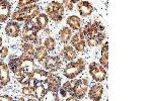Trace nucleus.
<instances>
[{
    "instance_id": "nucleus-1",
    "label": "nucleus",
    "mask_w": 152,
    "mask_h": 101,
    "mask_svg": "<svg viewBox=\"0 0 152 101\" xmlns=\"http://www.w3.org/2000/svg\"><path fill=\"white\" fill-rule=\"evenodd\" d=\"M40 12V7L38 4L36 5L28 7V8H23V9H18L13 12L11 18L13 21H28L31 20L34 17L39 15Z\"/></svg>"
},
{
    "instance_id": "nucleus-2",
    "label": "nucleus",
    "mask_w": 152,
    "mask_h": 101,
    "mask_svg": "<svg viewBox=\"0 0 152 101\" xmlns=\"http://www.w3.org/2000/svg\"><path fill=\"white\" fill-rule=\"evenodd\" d=\"M85 68V61L83 59H79L76 62H70L65 67L63 74L68 79H74L76 76H78L80 73L83 72Z\"/></svg>"
},
{
    "instance_id": "nucleus-3",
    "label": "nucleus",
    "mask_w": 152,
    "mask_h": 101,
    "mask_svg": "<svg viewBox=\"0 0 152 101\" xmlns=\"http://www.w3.org/2000/svg\"><path fill=\"white\" fill-rule=\"evenodd\" d=\"M47 13L52 20L59 23V21H61L63 18V14H64V5L57 1L51 2L47 7Z\"/></svg>"
},
{
    "instance_id": "nucleus-4",
    "label": "nucleus",
    "mask_w": 152,
    "mask_h": 101,
    "mask_svg": "<svg viewBox=\"0 0 152 101\" xmlns=\"http://www.w3.org/2000/svg\"><path fill=\"white\" fill-rule=\"evenodd\" d=\"M88 84H89V83H88V81L86 79H79V80H77V82H76L73 90L69 93L72 97L75 98V99H77V100L82 99L87 92Z\"/></svg>"
},
{
    "instance_id": "nucleus-5",
    "label": "nucleus",
    "mask_w": 152,
    "mask_h": 101,
    "mask_svg": "<svg viewBox=\"0 0 152 101\" xmlns=\"http://www.w3.org/2000/svg\"><path fill=\"white\" fill-rule=\"evenodd\" d=\"M89 74L96 82H102L107 78V71L102 66L97 63H91L89 65Z\"/></svg>"
},
{
    "instance_id": "nucleus-6",
    "label": "nucleus",
    "mask_w": 152,
    "mask_h": 101,
    "mask_svg": "<svg viewBox=\"0 0 152 101\" xmlns=\"http://www.w3.org/2000/svg\"><path fill=\"white\" fill-rule=\"evenodd\" d=\"M45 82L48 84V91L53 93H57L61 86V78L54 74H48Z\"/></svg>"
},
{
    "instance_id": "nucleus-7",
    "label": "nucleus",
    "mask_w": 152,
    "mask_h": 101,
    "mask_svg": "<svg viewBox=\"0 0 152 101\" xmlns=\"http://www.w3.org/2000/svg\"><path fill=\"white\" fill-rule=\"evenodd\" d=\"M23 41H33L34 44H41V39L38 36V31L35 29H24L23 31Z\"/></svg>"
},
{
    "instance_id": "nucleus-8",
    "label": "nucleus",
    "mask_w": 152,
    "mask_h": 101,
    "mask_svg": "<svg viewBox=\"0 0 152 101\" xmlns=\"http://www.w3.org/2000/svg\"><path fill=\"white\" fill-rule=\"evenodd\" d=\"M102 93H104V87H102V84L99 83H96V84L92 85L89 89V93H88V96L92 101H99L102 99Z\"/></svg>"
},
{
    "instance_id": "nucleus-9",
    "label": "nucleus",
    "mask_w": 152,
    "mask_h": 101,
    "mask_svg": "<svg viewBox=\"0 0 152 101\" xmlns=\"http://www.w3.org/2000/svg\"><path fill=\"white\" fill-rule=\"evenodd\" d=\"M10 15V3L8 1L0 0V23H4Z\"/></svg>"
},
{
    "instance_id": "nucleus-10",
    "label": "nucleus",
    "mask_w": 152,
    "mask_h": 101,
    "mask_svg": "<svg viewBox=\"0 0 152 101\" xmlns=\"http://www.w3.org/2000/svg\"><path fill=\"white\" fill-rule=\"evenodd\" d=\"M61 66L59 57H47L45 60V68L50 71H57Z\"/></svg>"
},
{
    "instance_id": "nucleus-11",
    "label": "nucleus",
    "mask_w": 152,
    "mask_h": 101,
    "mask_svg": "<svg viewBox=\"0 0 152 101\" xmlns=\"http://www.w3.org/2000/svg\"><path fill=\"white\" fill-rule=\"evenodd\" d=\"M9 71L8 66L4 62H0V85L5 86L9 82Z\"/></svg>"
},
{
    "instance_id": "nucleus-12",
    "label": "nucleus",
    "mask_w": 152,
    "mask_h": 101,
    "mask_svg": "<svg viewBox=\"0 0 152 101\" xmlns=\"http://www.w3.org/2000/svg\"><path fill=\"white\" fill-rule=\"evenodd\" d=\"M48 89H46L45 86L43 85V83L41 81H35V86H34V92L37 97V99H39L40 101L43 100V98L45 97V95L47 94Z\"/></svg>"
},
{
    "instance_id": "nucleus-13",
    "label": "nucleus",
    "mask_w": 152,
    "mask_h": 101,
    "mask_svg": "<svg viewBox=\"0 0 152 101\" xmlns=\"http://www.w3.org/2000/svg\"><path fill=\"white\" fill-rule=\"evenodd\" d=\"M77 7H78V10H79V13L81 14V16L90 15L92 10H94L92 5L87 1H79L77 4Z\"/></svg>"
},
{
    "instance_id": "nucleus-14",
    "label": "nucleus",
    "mask_w": 152,
    "mask_h": 101,
    "mask_svg": "<svg viewBox=\"0 0 152 101\" xmlns=\"http://www.w3.org/2000/svg\"><path fill=\"white\" fill-rule=\"evenodd\" d=\"M5 31L9 36H11V38H16V36H18L19 33H20V28H19V25L15 21H10V23H7V25L5 28Z\"/></svg>"
},
{
    "instance_id": "nucleus-15",
    "label": "nucleus",
    "mask_w": 152,
    "mask_h": 101,
    "mask_svg": "<svg viewBox=\"0 0 152 101\" xmlns=\"http://www.w3.org/2000/svg\"><path fill=\"white\" fill-rule=\"evenodd\" d=\"M100 64L104 69L109 67V45L105 43L102 48V58H100Z\"/></svg>"
},
{
    "instance_id": "nucleus-16",
    "label": "nucleus",
    "mask_w": 152,
    "mask_h": 101,
    "mask_svg": "<svg viewBox=\"0 0 152 101\" xmlns=\"http://www.w3.org/2000/svg\"><path fill=\"white\" fill-rule=\"evenodd\" d=\"M59 36H60V41L66 45V44L69 43V41L71 39V36H72V29L69 28H63L60 31Z\"/></svg>"
},
{
    "instance_id": "nucleus-17",
    "label": "nucleus",
    "mask_w": 152,
    "mask_h": 101,
    "mask_svg": "<svg viewBox=\"0 0 152 101\" xmlns=\"http://www.w3.org/2000/svg\"><path fill=\"white\" fill-rule=\"evenodd\" d=\"M67 24L70 26L71 29H74V31H78V29L81 28V20L78 16L72 15L67 18Z\"/></svg>"
},
{
    "instance_id": "nucleus-18",
    "label": "nucleus",
    "mask_w": 152,
    "mask_h": 101,
    "mask_svg": "<svg viewBox=\"0 0 152 101\" xmlns=\"http://www.w3.org/2000/svg\"><path fill=\"white\" fill-rule=\"evenodd\" d=\"M62 55L66 60L72 61L76 58L77 54H76L75 50L71 46H65L64 49H63V51H62Z\"/></svg>"
},
{
    "instance_id": "nucleus-19",
    "label": "nucleus",
    "mask_w": 152,
    "mask_h": 101,
    "mask_svg": "<svg viewBox=\"0 0 152 101\" xmlns=\"http://www.w3.org/2000/svg\"><path fill=\"white\" fill-rule=\"evenodd\" d=\"M23 61L21 60L20 58H11L10 59V61H9V64H8V68H10L12 71H13L14 73L16 72L18 70H19L20 68H23L21 66H23Z\"/></svg>"
},
{
    "instance_id": "nucleus-20",
    "label": "nucleus",
    "mask_w": 152,
    "mask_h": 101,
    "mask_svg": "<svg viewBox=\"0 0 152 101\" xmlns=\"http://www.w3.org/2000/svg\"><path fill=\"white\" fill-rule=\"evenodd\" d=\"M47 57H48V53H47V50L45 49V47L39 46L35 50V58L38 61H40V62L46 60Z\"/></svg>"
},
{
    "instance_id": "nucleus-21",
    "label": "nucleus",
    "mask_w": 152,
    "mask_h": 101,
    "mask_svg": "<svg viewBox=\"0 0 152 101\" xmlns=\"http://www.w3.org/2000/svg\"><path fill=\"white\" fill-rule=\"evenodd\" d=\"M48 72L45 70H42V69H36L31 72V75H33V79H35V81H43L44 78H47L48 76Z\"/></svg>"
},
{
    "instance_id": "nucleus-22",
    "label": "nucleus",
    "mask_w": 152,
    "mask_h": 101,
    "mask_svg": "<svg viewBox=\"0 0 152 101\" xmlns=\"http://www.w3.org/2000/svg\"><path fill=\"white\" fill-rule=\"evenodd\" d=\"M49 23V17L47 14L45 13H41L39 14L38 17H37V25L39 26L40 28H45L46 26L48 25Z\"/></svg>"
},
{
    "instance_id": "nucleus-23",
    "label": "nucleus",
    "mask_w": 152,
    "mask_h": 101,
    "mask_svg": "<svg viewBox=\"0 0 152 101\" xmlns=\"http://www.w3.org/2000/svg\"><path fill=\"white\" fill-rule=\"evenodd\" d=\"M56 43H55V39L52 38H47L44 41V47L47 51H53L55 49Z\"/></svg>"
},
{
    "instance_id": "nucleus-24",
    "label": "nucleus",
    "mask_w": 152,
    "mask_h": 101,
    "mask_svg": "<svg viewBox=\"0 0 152 101\" xmlns=\"http://www.w3.org/2000/svg\"><path fill=\"white\" fill-rule=\"evenodd\" d=\"M37 1H31V0H20L18 1V9L28 8L34 5H36Z\"/></svg>"
},
{
    "instance_id": "nucleus-25",
    "label": "nucleus",
    "mask_w": 152,
    "mask_h": 101,
    "mask_svg": "<svg viewBox=\"0 0 152 101\" xmlns=\"http://www.w3.org/2000/svg\"><path fill=\"white\" fill-rule=\"evenodd\" d=\"M84 41V36H83L82 31H78L77 33H75L74 36H72V39H70L71 45H75L77 43H80V41Z\"/></svg>"
},
{
    "instance_id": "nucleus-26",
    "label": "nucleus",
    "mask_w": 152,
    "mask_h": 101,
    "mask_svg": "<svg viewBox=\"0 0 152 101\" xmlns=\"http://www.w3.org/2000/svg\"><path fill=\"white\" fill-rule=\"evenodd\" d=\"M21 50H23V53H28V54H31V55L35 56V49H34L33 45H31V44L23 43V45H21Z\"/></svg>"
},
{
    "instance_id": "nucleus-27",
    "label": "nucleus",
    "mask_w": 152,
    "mask_h": 101,
    "mask_svg": "<svg viewBox=\"0 0 152 101\" xmlns=\"http://www.w3.org/2000/svg\"><path fill=\"white\" fill-rule=\"evenodd\" d=\"M76 82H77V80H75V79H73L72 81H68V82H66L65 84L62 86V89L65 90L66 92H71V91L73 90V88H74Z\"/></svg>"
},
{
    "instance_id": "nucleus-28",
    "label": "nucleus",
    "mask_w": 152,
    "mask_h": 101,
    "mask_svg": "<svg viewBox=\"0 0 152 101\" xmlns=\"http://www.w3.org/2000/svg\"><path fill=\"white\" fill-rule=\"evenodd\" d=\"M42 101H60V99H59L57 93L51 92V93H49V94L47 93V94L45 95V97L43 98V100H42Z\"/></svg>"
},
{
    "instance_id": "nucleus-29",
    "label": "nucleus",
    "mask_w": 152,
    "mask_h": 101,
    "mask_svg": "<svg viewBox=\"0 0 152 101\" xmlns=\"http://www.w3.org/2000/svg\"><path fill=\"white\" fill-rule=\"evenodd\" d=\"M31 79H33V75H31V72H26V74H24L23 77L21 78V80L19 81V82H20L23 85H28Z\"/></svg>"
},
{
    "instance_id": "nucleus-30",
    "label": "nucleus",
    "mask_w": 152,
    "mask_h": 101,
    "mask_svg": "<svg viewBox=\"0 0 152 101\" xmlns=\"http://www.w3.org/2000/svg\"><path fill=\"white\" fill-rule=\"evenodd\" d=\"M23 94L24 96H31L34 95L35 92H34V87H31V86H26V87L23 88Z\"/></svg>"
},
{
    "instance_id": "nucleus-31",
    "label": "nucleus",
    "mask_w": 152,
    "mask_h": 101,
    "mask_svg": "<svg viewBox=\"0 0 152 101\" xmlns=\"http://www.w3.org/2000/svg\"><path fill=\"white\" fill-rule=\"evenodd\" d=\"M26 72H28V71H26L23 68H20L19 70H18L15 73H14V77H15V79H18V81H20V80H21V78L23 77L24 74H26Z\"/></svg>"
},
{
    "instance_id": "nucleus-32",
    "label": "nucleus",
    "mask_w": 152,
    "mask_h": 101,
    "mask_svg": "<svg viewBox=\"0 0 152 101\" xmlns=\"http://www.w3.org/2000/svg\"><path fill=\"white\" fill-rule=\"evenodd\" d=\"M73 47L75 48L76 51L81 53V52L84 51V49H85V41H80V43H77V44H75V45H73Z\"/></svg>"
},
{
    "instance_id": "nucleus-33",
    "label": "nucleus",
    "mask_w": 152,
    "mask_h": 101,
    "mask_svg": "<svg viewBox=\"0 0 152 101\" xmlns=\"http://www.w3.org/2000/svg\"><path fill=\"white\" fill-rule=\"evenodd\" d=\"M19 58H20L23 61H34L35 56L31 55V54H28V53H23V55L19 57Z\"/></svg>"
},
{
    "instance_id": "nucleus-34",
    "label": "nucleus",
    "mask_w": 152,
    "mask_h": 101,
    "mask_svg": "<svg viewBox=\"0 0 152 101\" xmlns=\"http://www.w3.org/2000/svg\"><path fill=\"white\" fill-rule=\"evenodd\" d=\"M75 2L76 1H73V0H64V1H63V4H64L65 7L68 9V10H72L73 4H74Z\"/></svg>"
},
{
    "instance_id": "nucleus-35",
    "label": "nucleus",
    "mask_w": 152,
    "mask_h": 101,
    "mask_svg": "<svg viewBox=\"0 0 152 101\" xmlns=\"http://www.w3.org/2000/svg\"><path fill=\"white\" fill-rule=\"evenodd\" d=\"M0 56H1L2 59L6 58V57L8 56V49H7L6 47H3V48L1 49V51H0Z\"/></svg>"
},
{
    "instance_id": "nucleus-36",
    "label": "nucleus",
    "mask_w": 152,
    "mask_h": 101,
    "mask_svg": "<svg viewBox=\"0 0 152 101\" xmlns=\"http://www.w3.org/2000/svg\"><path fill=\"white\" fill-rule=\"evenodd\" d=\"M0 101H13V99L8 95H2L0 96Z\"/></svg>"
},
{
    "instance_id": "nucleus-37",
    "label": "nucleus",
    "mask_w": 152,
    "mask_h": 101,
    "mask_svg": "<svg viewBox=\"0 0 152 101\" xmlns=\"http://www.w3.org/2000/svg\"><path fill=\"white\" fill-rule=\"evenodd\" d=\"M60 93H61V95H62L63 97H65V96L67 95V92H66L65 90H63L62 88H61V89H60Z\"/></svg>"
},
{
    "instance_id": "nucleus-38",
    "label": "nucleus",
    "mask_w": 152,
    "mask_h": 101,
    "mask_svg": "<svg viewBox=\"0 0 152 101\" xmlns=\"http://www.w3.org/2000/svg\"><path fill=\"white\" fill-rule=\"evenodd\" d=\"M66 101H77V99H75L74 97H72V96H71V97H70V98H68V99L66 100Z\"/></svg>"
},
{
    "instance_id": "nucleus-39",
    "label": "nucleus",
    "mask_w": 152,
    "mask_h": 101,
    "mask_svg": "<svg viewBox=\"0 0 152 101\" xmlns=\"http://www.w3.org/2000/svg\"><path fill=\"white\" fill-rule=\"evenodd\" d=\"M1 45H2V39L0 38V47H1Z\"/></svg>"
},
{
    "instance_id": "nucleus-40",
    "label": "nucleus",
    "mask_w": 152,
    "mask_h": 101,
    "mask_svg": "<svg viewBox=\"0 0 152 101\" xmlns=\"http://www.w3.org/2000/svg\"><path fill=\"white\" fill-rule=\"evenodd\" d=\"M18 101H24V99H23V98H19Z\"/></svg>"
},
{
    "instance_id": "nucleus-41",
    "label": "nucleus",
    "mask_w": 152,
    "mask_h": 101,
    "mask_svg": "<svg viewBox=\"0 0 152 101\" xmlns=\"http://www.w3.org/2000/svg\"><path fill=\"white\" fill-rule=\"evenodd\" d=\"M28 101H38V100H36V99H28Z\"/></svg>"
}]
</instances>
